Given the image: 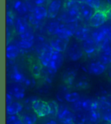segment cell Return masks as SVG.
<instances>
[{
  "instance_id": "1",
  "label": "cell",
  "mask_w": 111,
  "mask_h": 124,
  "mask_svg": "<svg viewBox=\"0 0 111 124\" xmlns=\"http://www.w3.org/2000/svg\"><path fill=\"white\" fill-rule=\"evenodd\" d=\"M81 17L80 4L71 0H67L57 20L63 23H71L78 22Z\"/></svg>"
},
{
  "instance_id": "2",
  "label": "cell",
  "mask_w": 111,
  "mask_h": 124,
  "mask_svg": "<svg viewBox=\"0 0 111 124\" xmlns=\"http://www.w3.org/2000/svg\"><path fill=\"white\" fill-rule=\"evenodd\" d=\"M48 17L47 9L45 6H37L33 13L28 15L27 20L31 26H36Z\"/></svg>"
},
{
  "instance_id": "3",
  "label": "cell",
  "mask_w": 111,
  "mask_h": 124,
  "mask_svg": "<svg viewBox=\"0 0 111 124\" xmlns=\"http://www.w3.org/2000/svg\"><path fill=\"white\" fill-rule=\"evenodd\" d=\"M64 63V56L62 53L54 50L49 63L45 67L50 75H54L61 68Z\"/></svg>"
},
{
  "instance_id": "4",
  "label": "cell",
  "mask_w": 111,
  "mask_h": 124,
  "mask_svg": "<svg viewBox=\"0 0 111 124\" xmlns=\"http://www.w3.org/2000/svg\"><path fill=\"white\" fill-rule=\"evenodd\" d=\"M66 51L69 59L74 62L80 60L85 53L82 49L81 43L76 39L75 41L69 42Z\"/></svg>"
},
{
  "instance_id": "5",
  "label": "cell",
  "mask_w": 111,
  "mask_h": 124,
  "mask_svg": "<svg viewBox=\"0 0 111 124\" xmlns=\"http://www.w3.org/2000/svg\"><path fill=\"white\" fill-rule=\"evenodd\" d=\"M32 108L39 118H43L50 115L49 102L41 99L35 100L32 103Z\"/></svg>"
},
{
  "instance_id": "6",
  "label": "cell",
  "mask_w": 111,
  "mask_h": 124,
  "mask_svg": "<svg viewBox=\"0 0 111 124\" xmlns=\"http://www.w3.org/2000/svg\"><path fill=\"white\" fill-rule=\"evenodd\" d=\"M79 26L78 22L67 24L62 23L56 36L63 39H70L74 35Z\"/></svg>"
},
{
  "instance_id": "7",
  "label": "cell",
  "mask_w": 111,
  "mask_h": 124,
  "mask_svg": "<svg viewBox=\"0 0 111 124\" xmlns=\"http://www.w3.org/2000/svg\"><path fill=\"white\" fill-rule=\"evenodd\" d=\"M26 88L22 84L12 82L7 86V93L10 94L16 99L22 100L25 97Z\"/></svg>"
},
{
  "instance_id": "8",
  "label": "cell",
  "mask_w": 111,
  "mask_h": 124,
  "mask_svg": "<svg viewBox=\"0 0 111 124\" xmlns=\"http://www.w3.org/2000/svg\"><path fill=\"white\" fill-rule=\"evenodd\" d=\"M108 20L107 11L99 9L95 11L88 22L91 27L96 28L104 25Z\"/></svg>"
},
{
  "instance_id": "9",
  "label": "cell",
  "mask_w": 111,
  "mask_h": 124,
  "mask_svg": "<svg viewBox=\"0 0 111 124\" xmlns=\"http://www.w3.org/2000/svg\"><path fill=\"white\" fill-rule=\"evenodd\" d=\"M74 113L69 108L64 106H59L56 116L62 124H73Z\"/></svg>"
},
{
  "instance_id": "10",
  "label": "cell",
  "mask_w": 111,
  "mask_h": 124,
  "mask_svg": "<svg viewBox=\"0 0 111 124\" xmlns=\"http://www.w3.org/2000/svg\"><path fill=\"white\" fill-rule=\"evenodd\" d=\"M91 37L96 43L98 47L105 41L108 40L107 34V25H103L96 28L91 32Z\"/></svg>"
},
{
  "instance_id": "11",
  "label": "cell",
  "mask_w": 111,
  "mask_h": 124,
  "mask_svg": "<svg viewBox=\"0 0 111 124\" xmlns=\"http://www.w3.org/2000/svg\"><path fill=\"white\" fill-rule=\"evenodd\" d=\"M62 7L61 0H50L47 5L48 18L55 19L59 16Z\"/></svg>"
},
{
  "instance_id": "12",
  "label": "cell",
  "mask_w": 111,
  "mask_h": 124,
  "mask_svg": "<svg viewBox=\"0 0 111 124\" xmlns=\"http://www.w3.org/2000/svg\"><path fill=\"white\" fill-rule=\"evenodd\" d=\"M70 39H63L58 37L52 39L49 41V44L54 50L63 53L67 50Z\"/></svg>"
},
{
  "instance_id": "13",
  "label": "cell",
  "mask_w": 111,
  "mask_h": 124,
  "mask_svg": "<svg viewBox=\"0 0 111 124\" xmlns=\"http://www.w3.org/2000/svg\"><path fill=\"white\" fill-rule=\"evenodd\" d=\"M108 66L103 65L100 61L92 62L87 66V72L92 75L99 76L103 74L107 70Z\"/></svg>"
},
{
  "instance_id": "14",
  "label": "cell",
  "mask_w": 111,
  "mask_h": 124,
  "mask_svg": "<svg viewBox=\"0 0 111 124\" xmlns=\"http://www.w3.org/2000/svg\"><path fill=\"white\" fill-rule=\"evenodd\" d=\"M54 50L49 43H48L43 48L42 51L39 54V62L43 67H47L49 63Z\"/></svg>"
},
{
  "instance_id": "15",
  "label": "cell",
  "mask_w": 111,
  "mask_h": 124,
  "mask_svg": "<svg viewBox=\"0 0 111 124\" xmlns=\"http://www.w3.org/2000/svg\"><path fill=\"white\" fill-rule=\"evenodd\" d=\"M31 24L26 17H18L15 19L14 28L18 35L24 33L29 28Z\"/></svg>"
},
{
  "instance_id": "16",
  "label": "cell",
  "mask_w": 111,
  "mask_h": 124,
  "mask_svg": "<svg viewBox=\"0 0 111 124\" xmlns=\"http://www.w3.org/2000/svg\"><path fill=\"white\" fill-rule=\"evenodd\" d=\"M74 36L76 40L81 42L91 37V32L88 27L80 26L78 27Z\"/></svg>"
},
{
  "instance_id": "17",
  "label": "cell",
  "mask_w": 111,
  "mask_h": 124,
  "mask_svg": "<svg viewBox=\"0 0 111 124\" xmlns=\"http://www.w3.org/2000/svg\"><path fill=\"white\" fill-rule=\"evenodd\" d=\"M81 46L85 53L88 55H91L94 53L98 48L96 43L91 36L86 40L81 42Z\"/></svg>"
},
{
  "instance_id": "18",
  "label": "cell",
  "mask_w": 111,
  "mask_h": 124,
  "mask_svg": "<svg viewBox=\"0 0 111 124\" xmlns=\"http://www.w3.org/2000/svg\"><path fill=\"white\" fill-rule=\"evenodd\" d=\"M21 49L16 44L8 43L6 47V57L9 60H14L19 56Z\"/></svg>"
},
{
  "instance_id": "19",
  "label": "cell",
  "mask_w": 111,
  "mask_h": 124,
  "mask_svg": "<svg viewBox=\"0 0 111 124\" xmlns=\"http://www.w3.org/2000/svg\"><path fill=\"white\" fill-rule=\"evenodd\" d=\"M80 10L81 16L86 21L88 22H89V21L94 14L95 11H96L89 6L88 5L86 2L80 4Z\"/></svg>"
},
{
  "instance_id": "20",
  "label": "cell",
  "mask_w": 111,
  "mask_h": 124,
  "mask_svg": "<svg viewBox=\"0 0 111 124\" xmlns=\"http://www.w3.org/2000/svg\"><path fill=\"white\" fill-rule=\"evenodd\" d=\"M26 77L16 65L13 66L10 75V78L13 82L23 84Z\"/></svg>"
},
{
  "instance_id": "21",
  "label": "cell",
  "mask_w": 111,
  "mask_h": 124,
  "mask_svg": "<svg viewBox=\"0 0 111 124\" xmlns=\"http://www.w3.org/2000/svg\"><path fill=\"white\" fill-rule=\"evenodd\" d=\"M81 100L82 111L87 112L92 110L99 109V102L97 101L89 98H81Z\"/></svg>"
},
{
  "instance_id": "22",
  "label": "cell",
  "mask_w": 111,
  "mask_h": 124,
  "mask_svg": "<svg viewBox=\"0 0 111 124\" xmlns=\"http://www.w3.org/2000/svg\"><path fill=\"white\" fill-rule=\"evenodd\" d=\"M77 71L74 69L69 68L64 71L62 76V79L67 86H70L73 85L77 77Z\"/></svg>"
},
{
  "instance_id": "23",
  "label": "cell",
  "mask_w": 111,
  "mask_h": 124,
  "mask_svg": "<svg viewBox=\"0 0 111 124\" xmlns=\"http://www.w3.org/2000/svg\"><path fill=\"white\" fill-rule=\"evenodd\" d=\"M13 8L15 12L21 16L27 15V13L28 12V9L25 1L14 0L13 3Z\"/></svg>"
},
{
  "instance_id": "24",
  "label": "cell",
  "mask_w": 111,
  "mask_h": 124,
  "mask_svg": "<svg viewBox=\"0 0 111 124\" xmlns=\"http://www.w3.org/2000/svg\"><path fill=\"white\" fill-rule=\"evenodd\" d=\"M62 23L59 20H52L46 25V31L49 35L56 36Z\"/></svg>"
},
{
  "instance_id": "25",
  "label": "cell",
  "mask_w": 111,
  "mask_h": 124,
  "mask_svg": "<svg viewBox=\"0 0 111 124\" xmlns=\"http://www.w3.org/2000/svg\"><path fill=\"white\" fill-rule=\"evenodd\" d=\"M24 109V106L18 101H14L10 105L6 106V112L8 116L18 115Z\"/></svg>"
},
{
  "instance_id": "26",
  "label": "cell",
  "mask_w": 111,
  "mask_h": 124,
  "mask_svg": "<svg viewBox=\"0 0 111 124\" xmlns=\"http://www.w3.org/2000/svg\"><path fill=\"white\" fill-rule=\"evenodd\" d=\"M101 119V114L99 109L92 110L87 112V121H88L90 124H98Z\"/></svg>"
},
{
  "instance_id": "27",
  "label": "cell",
  "mask_w": 111,
  "mask_h": 124,
  "mask_svg": "<svg viewBox=\"0 0 111 124\" xmlns=\"http://www.w3.org/2000/svg\"><path fill=\"white\" fill-rule=\"evenodd\" d=\"M20 116L24 124H35L38 120V118H39L34 112L25 113Z\"/></svg>"
},
{
  "instance_id": "28",
  "label": "cell",
  "mask_w": 111,
  "mask_h": 124,
  "mask_svg": "<svg viewBox=\"0 0 111 124\" xmlns=\"http://www.w3.org/2000/svg\"><path fill=\"white\" fill-rule=\"evenodd\" d=\"M48 43L46 42L45 38L42 36L38 35L34 39V46L35 48L36 52L39 54H40L42 51L43 48Z\"/></svg>"
},
{
  "instance_id": "29",
  "label": "cell",
  "mask_w": 111,
  "mask_h": 124,
  "mask_svg": "<svg viewBox=\"0 0 111 124\" xmlns=\"http://www.w3.org/2000/svg\"><path fill=\"white\" fill-rule=\"evenodd\" d=\"M73 122V124H85L87 122V112L84 111L75 112Z\"/></svg>"
},
{
  "instance_id": "30",
  "label": "cell",
  "mask_w": 111,
  "mask_h": 124,
  "mask_svg": "<svg viewBox=\"0 0 111 124\" xmlns=\"http://www.w3.org/2000/svg\"><path fill=\"white\" fill-rule=\"evenodd\" d=\"M99 61L107 66L111 64V52L100 51L98 55Z\"/></svg>"
},
{
  "instance_id": "31",
  "label": "cell",
  "mask_w": 111,
  "mask_h": 124,
  "mask_svg": "<svg viewBox=\"0 0 111 124\" xmlns=\"http://www.w3.org/2000/svg\"><path fill=\"white\" fill-rule=\"evenodd\" d=\"M68 93V86L67 85H61L57 89L56 98L59 101L62 102L65 101V96Z\"/></svg>"
},
{
  "instance_id": "32",
  "label": "cell",
  "mask_w": 111,
  "mask_h": 124,
  "mask_svg": "<svg viewBox=\"0 0 111 124\" xmlns=\"http://www.w3.org/2000/svg\"><path fill=\"white\" fill-rule=\"evenodd\" d=\"M20 38L21 40H26V41H34L35 38L34 33V30L32 26H30L29 28L23 34L19 35Z\"/></svg>"
},
{
  "instance_id": "33",
  "label": "cell",
  "mask_w": 111,
  "mask_h": 124,
  "mask_svg": "<svg viewBox=\"0 0 111 124\" xmlns=\"http://www.w3.org/2000/svg\"><path fill=\"white\" fill-rule=\"evenodd\" d=\"M43 67L40 62L34 63L31 68V72L33 76L36 79L40 78L42 74Z\"/></svg>"
},
{
  "instance_id": "34",
  "label": "cell",
  "mask_w": 111,
  "mask_h": 124,
  "mask_svg": "<svg viewBox=\"0 0 111 124\" xmlns=\"http://www.w3.org/2000/svg\"><path fill=\"white\" fill-rule=\"evenodd\" d=\"M21 49L28 50L34 45V41H26L20 39L15 43Z\"/></svg>"
},
{
  "instance_id": "35",
  "label": "cell",
  "mask_w": 111,
  "mask_h": 124,
  "mask_svg": "<svg viewBox=\"0 0 111 124\" xmlns=\"http://www.w3.org/2000/svg\"><path fill=\"white\" fill-rule=\"evenodd\" d=\"M81 98L79 93L78 92H69L66 95L64 99L66 102L72 104V103L78 101Z\"/></svg>"
},
{
  "instance_id": "36",
  "label": "cell",
  "mask_w": 111,
  "mask_h": 124,
  "mask_svg": "<svg viewBox=\"0 0 111 124\" xmlns=\"http://www.w3.org/2000/svg\"><path fill=\"white\" fill-rule=\"evenodd\" d=\"M90 86L89 82L86 78H82L75 84V87L78 89H85L88 88Z\"/></svg>"
},
{
  "instance_id": "37",
  "label": "cell",
  "mask_w": 111,
  "mask_h": 124,
  "mask_svg": "<svg viewBox=\"0 0 111 124\" xmlns=\"http://www.w3.org/2000/svg\"><path fill=\"white\" fill-rule=\"evenodd\" d=\"M21 118L18 115L8 116L6 119V124H22Z\"/></svg>"
},
{
  "instance_id": "38",
  "label": "cell",
  "mask_w": 111,
  "mask_h": 124,
  "mask_svg": "<svg viewBox=\"0 0 111 124\" xmlns=\"http://www.w3.org/2000/svg\"><path fill=\"white\" fill-rule=\"evenodd\" d=\"M15 19L13 13L10 10H7L6 13V24L7 27L9 28L14 27Z\"/></svg>"
},
{
  "instance_id": "39",
  "label": "cell",
  "mask_w": 111,
  "mask_h": 124,
  "mask_svg": "<svg viewBox=\"0 0 111 124\" xmlns=\"http://www.w3.org/2000/svg\"><path fill=\"white\" fill-rule=\"evenodd\" d=\"M22 84L26 88H33L36 86L35 78L34 77H26Z\"/></svg>"
},
{
  "instance_id": "40",
  "label": "cell",
  "mask_w": 111,
  "mask_h": 124,
  "mask_svg": "<svg viewBox=\"0 0 111 124\" xmlns=\"http://www.w3.org/2000/svg\"><path fill=\"white\" fill-rule=\"evenodd\" d=\"M85 2L95 10L100 9L101 7V0H86Z\"/></svg>"
},
{
  "instance_id": "41",
  "label": "cell",
  "mask_w": 111,
  "mask_h": 124,
  "mask_svg": "<svg viewBox=\"0 0 111 124\" xmlns=\"http://www.w3.org/2000/svg\"><path fill=\"white\" fill-rule=\"evenodd\" d=\"M69 107H70V109L71 111L73 112H74V113L75 112L82 111V103L81 99L79 100H78V101L71 104L70 106H69Z\"/></svg>"
},
{
  "instance_id": "42",
  "label": "cell",
  "mask_w": 111,
  "mask_h": 124,
  "mask_svg": "<svg viewBox=\"0 0 111 124\" xmlns=\"http://www.w3.org/2000/svg\"><path fill=\"white\" fill-rule=\"evenodd\" d=\"M49 104L50 107V115L56 116L57 111H58L59 105H57L56 102L54 101L49 102Z\"/></svg>"
},
{
  "instance_id": "43",
  "label": "cell",
  "mask_w": 111,
  "mask_h": 124,
  "mask_svg": "<svg viewBox=\"0 0 111 124\" xmlns=\"http://www.w3.org/2000/svg\"><path fill=\"white\" fill-rule=\"evenodd\" d=\"M11 38H12V32L11 31L9 27H7V28H6L7 44H8V43L10 42Z\"/></svg>"
},
{
  "instance_id": "44",
  "label": "cell",
  "mask_w": 111,
  "mask_h": 124,
  "mask_svg": "<svg viewBox=\"0 0 111 124\" xmlns=\"http://www.w3.org/2000/svg\"><path fill=\"white\" fill-rule=\"evenodd\" d=\"M14 97L10 94L6 93V106L10 105L14 102Z\"/></svg>"
},
{
  "instance_id": "45",
  "label": "cell",
  "mask_w": 111,
  "mask_h": 124,
  "mask_svg": "<svg viewBox=\"0 0 111 124\" xmlns=\"http://www.w3.org/2000/svg\"><path fill=\"white\" fill-rule=\"evenodd\" d=\"M32 1H33L36 6H40L43 5L46 2H49L50 0H32Z\"/></svg>"
},
{
  "instance_id": "46",
  "label": "cell",
  "mask_w": 111,
  "mask_h": 124,
  "mask_svg": "<svg viewBox=\"0 0 111 124\" xmlns=\"http://www.w3.org/2000/svg\"><path fill=\"white\" fill-rule=\"evenodd\" d=\"M107 34L108 39L111 41V24L107 25Z\"/></svg>"
},
{
  "instance_id": "47",
  "label": "cell",
  "mask_w": 111,
  "mask_h": 124,
  "mask_svg": "<svg viewBox=\"0 0 111 124\" xmlns=\"http://www.w3.org/2000/svg\"><path fill=\"white\" fill-rule=\"evenodd\" d=\"M107 73L108 78L111 80V64L108 66L107 70Z\"/></svg>"
},
{
  "instance_id": "48",
  "label": "cell",
  "mask_w": 111,
  "mask_h": 124,
  "mask_svg": "<svg viewBox=\"0 0 111 124\" xmlns=\"http://www.w3.org/2000/svg\"><path fill=\"white\" fill-rule=\"evenodd\" d=\"M46 124H58V123L54 120H50L47 121Z\"/></svg>"
},
{
  "instance_id": "49",
  "label": "cell",
  "mask_w": 111,
  "mask_h": 124,
  "mask_svg": "<svg viewBox=\"0 0 111 124\" xmlns=\"http://www.w3.org/2000/svg\"><path fill=\"white\" fill-rule=\"evenodd\" d=\"M71 1L76 2V3H78L79 4L84 3V2H86V0H71Z\"/></svg>"
},
{
  "instance_id": "50",
  "label": "cell",
  "mask_w": 111,
  "mask_h": 124,
  "mask_svg": "<svg viewBox=\"0 0 111 124\" xmlns=\"http://www.w3.org/2000/svg\"><path fill=\"white\" fill-rule=\"evenodd\" d=\"M107 13H108V19L110 20V21L111 22V14L110 12H108V11Z\"/></svg>"
},
{
  "instance_id": "51",
  "label": "cell",
  "mask_w": 111,
  "mask_h": 124,
  "mask_svg": "<svg viewBox=\"0 0 111 124\" xmlns=\"http://www.w3.org/2000/svg\"><path fill=\"white\" fill-rule=\"evenodd\" d=\"M106 1H107V3H108V5L111 7V0H106Z\"/></svg>"
},
{
  "instance_id": "52",
  "label": "cell",
  "mask_w": 111,
  "mask_h": 124,
  "mask_svg": "<svg viewBox=\"0 0 111 124\" xmlns=\"http://www.w3.org/2000/svg\"><path fill=\"white\" fill-rule=\"evenodd\" d=\"M108 12H110L111 14V8H110V9L108 10Z\"/></svg>"
},
{
  "instance_id": "53",
  "label": "cell",
  "mask_w": 111,
  "mask_h": 124,
  "mask_svg": "<svg viewBox=\"0 0 111 124\" xmlns=\"http://www.w3.org/2000/svg\"><path fill=\"white\" fill-rule=\"evenodd\" d=\"M107 124H111V123H107Z\"/></svg>"
}]
</instances>
